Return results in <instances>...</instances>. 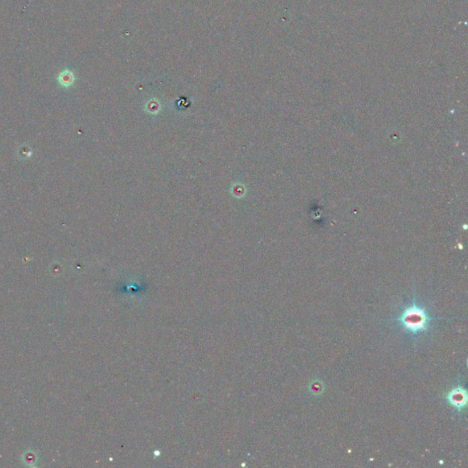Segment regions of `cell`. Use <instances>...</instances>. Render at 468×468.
I'll return each mask as SVG.
<instances>
[{
	"label": "cell",
	"instance_id": "2",
	"mask_svg": "<svg viewBox=\"0 0 468 468\" xmlns=\"http://www.w3.org/2000/svg\"><path fill=\"white\" fill-rule=\"evenodd\" d=\"M446 400L451 404L453 407H455L458 411L463 410L468 401V396H467V391L463 387H456L450 390V392L447 394Z\"/></svg>",
	"mask_w": 468,
	"mask_h": 468
},
{
	"label": "cell",
	"instance_id": "3",
	"mask_svg": "<svg viewBox=\"0 0 468 468\" xmlns=\"http://www.w3.org/2000/svg\"><path fill=\"white\" fill-rule=\"evenodd\" d=\"M58 80L61 85L67 87V86L72 85L73 82L75 81V75L72 72H70L66 69L59 75Z\"/></svg>",
	"mask_w": 468,
	"mask_h": 468
},
{
	"label": "cell",
	"instance_id": "1",
	"mask_svg": "<svg viewBox=\"0 0 468 468\" xmlns=\"http://www.w3.org/2000/svg\"><path fill=\"white\" fill-rule=\"evenodd\" d=\"M431 320L432 318L426 309L419 306L414 300L411 306L402 310L395 321H397L405 331L416 335L428 330Z\"/></svg>",
	"mask_w": 468,
	"mask_h": 468
}]
</instances>
